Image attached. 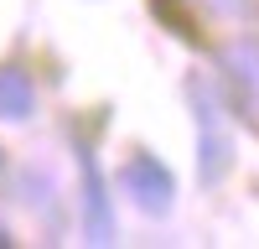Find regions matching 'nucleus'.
<instances>
[{
  "label": "nucleus",
  "instance_id": "obj_4",
  "mask_svg": "<svg viewBox=\"0 0 259 249\" xmlns=\"http://www.w3.org/2000/svg\"><path fill=\"white\" fill-rule=\"evenodd\" d=\"M223 68H228L233 78H239V83H244L249 94H259V42H254V36L233 42V47L223 52Z\"/></svg>",
  "mask_w": 259,
  "mask_h": 249
},
{
  "label": "nucleus",
  "instance_id": "obj_5",
  "mask_svg": "<svg viewBox=\"0 0 259 249\" xmlns=\"http://www.w3.org/2000/svg\"><path fill=\"white\" fill-rule=\"evenodd\" d=\"M218 11H244V0H212Z\"/></svg>",
  "mask_w": 259,
  "mask_h": 249
},
{
  "label": "nucleus",
  "instance_id": "obj_3",
  "mask_svg": "<svg viewBox=\"0 0 259 249\" xmlns=\"http://www.w3.org/2000/svg\"><path fill=\"white\" fill-rule=\"evenodd\" d=\"M36 109V89H31V78L21 73V68H0V119H31Z\"/></svg>",
  "mask_w": 259,
  "mask_h": 249
},
{
  "label": "nucleus",
  "instance_id": "obj_2",
  "mask_svg": "<svg viewBox=\"0 0 259 249\" xmlns=\"http://www.w3.org/2000/svg\"><path fill=\"white\" fill-rule=\"evenodd\" d=\"M78 156H83V202H89V239H94V244H109L114 223H109V202H104V182H99V172H94V156H89V151H78Z\"/></svg>",
  "mask_w": 259,
  "mask_h": 249
},
{
  "label": "nucleus",
  "instance_id": "obj_1",
  "mask_svg": "<svg viewBox=\"0 0 259 249\" xmlns=\"http://www.w3.org/2000/svg\"><path fill=\"white\" fill-rule=\"evenodd\" d=\"M119 187H124V197L135 208H145V213H166L171 197H177V182H171V172L156 156H130L124 172H119Z\"/></svg>",
  "mask_w": 259,
  "mask_h": 249
}]
</instances>
